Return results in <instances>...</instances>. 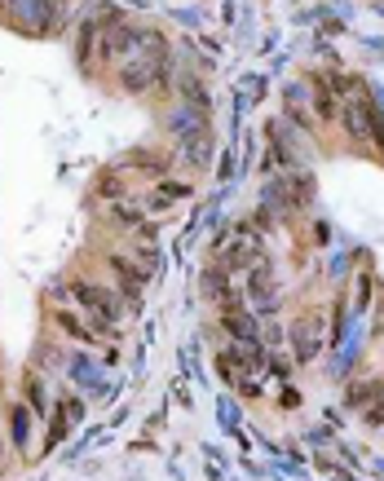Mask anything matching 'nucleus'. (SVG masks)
I'll return each instance as SVG.
<instances>
[{"label":"nucleus","mask_w":384,"mask_h":481,"mask_svg":"<svg viewBox=\"0 0 384 481\" xmlns=\"http://www.w3.org/2000/svg\"><path fill=\"white\" fill-rule=\"evenodd\" d=\"M168 80V44L159 31H141L137 49L120 62V89L124 93H150Z\"/></svg>","instance_id":"obj_1"},{"label":"nucleus","mask_w":384,"mask_h":481,"mask_svg":"<svg viewBox=\"0 0 384 481\" xmlns=\"http://www.w3.org/2000/svg\"><path fill=\"white\" fill-rule=\"evenodd\" d=\"M67 292H71V301L80 305V314L98 327V336H102V332H116V327L124 323V301H120L111 287H102V283H93V278H67Z\"/></svg>","instance_id":"obj_2"},{"label":"nucleus","mask_w":384,"mask_h":481,"mask_svg":"<svg viewBox=\"0 0 384 481\" xmlns=\"http://www.w3.org/2000/svg\"><path fill=\"white\" fill-rule=\"evenodd\" d=\"M376 102L367 98V89L358 84V80H349L345 84V98H340V124H345V132H349V141H358V146H367L372 141V124H376Z\"/></svg>","instance_id":"obj_3"},{"label":"nucleus","mask_w":384,"mask_h":481,"mask_svg":"<svg viewBox=\"0 0 384 481\" xmlns=\"http://www.w3.org/2000/svg\"><path fill=\"white\" fill-rule=\"evenodd\" d=\"M292 354H296V362H314L323 354V318L318 314H300L292 323Z\"/></svg>","instance_id":"obj_4"},{"label":"nucleus","mask_w":384,"mask_h":481,"mask_svg":"<svg viewBox=\"0 0 384 481\" xmlns=\"http://www.w3.org/2000/svg\"><path fill=\"white\" fill-rule=\"evenodd\" d=\"M309 199H314V177L300 172V168H287L278 177V204L287 212H300V208H309Z\"/></svg>","instance_id":"obj_5"},{"label":"nucleus","mask_w":384,"mask_h":481,"mask_svg":"<svg viewBox=\"0 0 384 481\" xmlns=\"http://www.w3.org/2000/svg\"><path fill=\"white\" fill-rule=\"evenodd\" d=\"M107 265H111V274L120 278V292H124V301H141V287H146V269L141 265H132L124 252H107Z\"/></svg>","instance_id":"obj_6"},{"label":"nucleus","mask_w":384,"mask_h":481,"mask_svg":"<svg viewBox=\"0 0 384 481\" xmlns=\"http://www.w3.org/2000/svg\"><path fill=\"white\" fill-rule=\"evenodd\" d=\"M181 128H186V137H181L186 159H190L195 168H204V164H208V155H212V128H208L204 120H195V124L181 120Z\"/></svg>","instance_id":"obj_7"},{"label":"nucleus","mask_w":384,"mask_h":481,"mask_svg":"<svg viewBox=\"0 0 384 481\" xmlns=\"http://www.w3.org/2000/svg\"><path fill=\"white\" fill-rule=\"evenodd\" d=\"M244 287H248V296H252L256 305H269L274 301V274H269V261L265 256L244 269Z\"/></svg>","instance_id":"obj_8"},{"label":"nucleus","mask_w":384,"mask_h":481,"mask_svg":"<svg viewBox=\"0 0 384 481\" xmlns=\"http://www.w3.org/2000/svg\"><path fill=\"white\" fill-rule=\"evenodd\" d=\"M204 296H208L217 309H226L230 301H239V296H235V278H230L226 265H212V269L204 274Z\"/></svg>","instance_id":"obj_9"},{"label":"nucleus","mask_w":384,"mask_h":481,"mask_svg":"<svg viewBox=\"0 0 384 481\" xmlns=\"http://www.w3.org/2000/svg\"><path fill=\"white\" fill-rule=\"evenodd\" d=\"M305 84H309V98H314V102H309L314 116H318V120H336V116H340V102H336L332 84H327L323 76H314V71L305 76Z\"/></svg>","instance_id":"obj_10"},{"label":"nucleus","mask_w":384,"mask_h":481,"mask_svg":"<svg viewBox=\"0 0 384 481\" xmlns=\"http://www.w3.org/2000/svg\"><path fill=\"white\" fill-rule=\"evenodd\" d=\"M221 327H226L235 341H252V336H256V318L248 314V305H244V301H230V305L221 309Z\"/></svg>","instance_id":"obj_11"},{"label":"nucleus","mask_w":384,"mask_h":481,"mask_svg":"<svg viewBox=\"0 0 384 481\" xmlns=\"http://www.w3.org/2000/svg\"><path fill=\"white\" fill-rule=\"evenodd\" d=\"M53 323H58V332H67L71 341L98 345V327H93V323H84L80 314H71V309H53Z\"/></svg>","instance_id":"obj_12"},{"label":"nucleus","mask_w":384,"mask_h":481,"mask_svg":"<svg viewBox=\"0 0 384 481\" xmlns=\"http://www.w3.org/2000/svg\"><path fill=\"white\" fill-rule=\"evenodd\" d=\"M186 195H190V186H181V181H159L155 195L146 199V208H150V212H164V208H172V204L186 199Z\"/></svg>","instance_id":"obj_13"},{"label":"nucleus","mask_w":384,"mask_h":481,"mask_svg":"<svg viewBox=\"0 0 384 481\" xmlns=\"http://www.w3.org/2000/svg\"><path fill=\"white\" fill-rule=\"evenodd\" d=\"M345 402H349V406H376V402H384V380H358V384L345 393Z\"/></svg>","instance_id":"obj_14"},{"label":"nucleus","mask_w":384,"mask_h":481,"mask_svg":"<svg viewBox=\"0 0 384 481\" xmlns=\"http://www.w3.org/2000/svg\"><path fill=\"white\" fill-rule=\"evenodd\" d=\"M107 217H111L116 226H124V230H132V235L141 230V208H137V204H128V199H116V204L107 208Z\"/></svg>","instance_id":"obj_15"},{"label":"nucleus","mask_w":384,"mask_h":481,"mask_svg":"<svg viewBox=\"0 0 384 481\" xmlns=\"http://www.w3.org/2000/svg\"><path fill=\"white\" fill-rule=\"evenodd\" d=\"M283 111L296 120V128H305V132L314 128V111H305V102H300V93H296V89H287V102H283Z\"/></svg>","instance_id":"obj_16"},{"label":"nucleus","mask_w":384,"mask_h":481,"mask_svg":"<svg viewBox=\"0 0 384 481\" xmlns=\"http://www.w3.org/2000/svg\"><path fill=\"white\" fill-rule=\"evenodd\" d=\"M372 141H376V150L384 159V116H376V124H372Z\"/></svg>","instance_id":"obj_17"},{"label":"nucleus","mask_w":384,"mask_h":481,"mask_svg":"<svg viewBox=\"0 0 384 481\" xmlns=\"http://www.w3.org/2000/svg\"><path fill=\"white\" fill-rule=\"evenodd\" d=\"M27 402H31L36 411H44V397H40V389H36V380H27Z\"/></svg>","instance_id":"obj_18"},{"label":"nucleus","mask_w":384,"mask_h":481,"mask_svg":"<svg viewBox=\"0 0 384 481\" xmlns=\"http://www.w3.org/2000/svg\"><path fill=\"white\" fill-rule=\"evenodd\" d=\"M22 420H27V415H22V411H13V442H18V446H22Z\"/></svg>","instance_id":"obj_19"},{"label":"nucleus","mask_w":384,"mask_h":481,"mask_svg":"<svg viewBox=\"0 0 384 481\" xmlns=\"http://www.w3.org/2000/svg\"><path fill=\"white\" fill-rule=\"evenodd\" d=\"M13 9V0H0V13H9Z\"/></svg>","instance_id":"obj_20"},{"label":"nucleus","mask_w":384,"mask_h":481,"mask_svg":"<svg viewBox=\"0 0 384 481\" xmlns=\"http://www.w3.org/2000/svg\"><path fill=\"white\" fill-rule=\"evenodd\" d=\"M0 464H4V437H0Z\"/></svg>","instance_id":"obj_21"}]
</instances>
